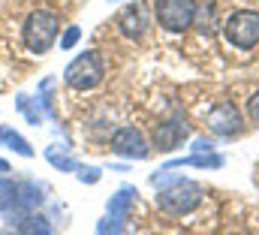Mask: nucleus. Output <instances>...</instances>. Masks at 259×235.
Here are the masks:
<instances>
[{
  "instance_id": "obj_1",
  "label": "nucleus",
  "mask_w": 259,
  "mask_h": 235,
  "mask_svg": "<svg viewBox=\"0 0 259 235\" xmlns=\"http://www.w3.org/2000/svg\"><path fill=\"white\" fill-rule=\"evenodd\" d=\"M58 33H61V18L52 9H33L21 27V43L27 52L46 55L58 43Z\"/></svg>"
},
{
  "instance_id": "obj_2",
  "label": "nucleus",
  "mask_w": 259,
  "mask_h": 235,
  "mask_svg": "<svg viewBox=\"0 0 259 235\" xmlns=\"http://www.w3.org/2000/svg\"><path fill=\"white\" fill-rule=\"evenodd\" d=\"M202 202H205V190H202L196 181H187V178H178V181H172L166 190L157 193V208L166 211V214H172V217L190 214V211H196Z\"/></svg>"
},
{
  "instance_id": "obj_3",
  "label": "nucleus",
  "mask_w": 259,
  "mask_h": 235,
  "mask_svg": "<svg viewBox=\"0 0 259 235\" xmlns=\"http://www.w3.org/2000/svg\"><path fill=\"white\" fill-rule=\"evenodd\" d=\"M106 75V66H103V58L100 52H81L78 58L69 60V66L64 69V82L66 88L78 91V94H88L94 91Z\"/></svg>"
},
{
  "instance_id": "obj_4",
  "label": "nucleus",
  "mask_w": 259,
  "mask_h": 235,
  "mask_svg": "<svg viewBox=\"0 0 259 235\" xmlns=\"http://www.w3.org/2000/svg\"><path fill=\"white\" fill-rule=\"evenodd\" d=\"M223 36L229 46L247 52L259 43V12L256 9H235L223 21Z\"/></svg>"
},
{
  "instance_id": "obj_5",
  "label": "nucleus",
  "mask_w": 259,
  "mask_h": 235,
  "mask_svg": "<svg viewBox=\"0 0 259 235\" xmlns=\"http://www.w3.org/2000/svg\"><path fill=\"white\" fill-rule=\"evenodd\" d=\"M196 0H157V21L169 33H184L196 21Z\"/></svg>"
},
{
  "instance_id": "obj_6",
  "label": "nucleus",
  "mask_w": 259,
  "mask_h": 235,
  "mask_svg": "<svg viewBox=\"0 0 259 235\" xmlns=\"http://www.w3.org/2000/svg\"><path fill=\"white\" fill-rule=\"evenodd\" d=\"M205 127H208L214 136H220V139H232V136H241V130H244V115H241V109H238L232 100H223V103H217V106L205 115Z\"/></svg>"
},
{
  "instance_id": "obj_7",
  "label": "nucleus",
  "mask_w": 259,
  "mask_h": 235,
  "mask_svg": "<svg viewBox=\"0 0 259 235\" xmlns=\"http://www.w3.org/2000/svg\"><path fill=\"white\" fill-rule=\"evenodd\" d=\"M112 154H118V157H127V160H145L148 154H151V145H148V139H145V133L139 130V127H118L115 133H112Z\"/></svg>"
},
{
  "instance_id": "obj_8",
  "label": "nucleus",
  "mask_w": 259,
  "mask_h": 235,
  "mask_svg": "<svg viewBox=\"0 0 259 235\" xmlns=\"http://www.w3.org/2000/svg\"><path fill=\"white\" fill-rule=\"evenodd\" d=\"M118 27L127 40H142L145 36V27H148V18H145V6L142 3H130L124 6V12L118 15Z\"/></svg>"
},
{
  "instance_id": "obj_9",
  "label": "nucleus",
  "mask_w": 259,
  "mask_h": 235,
  "mask_svg": "<svg viewBox=\"0 0 259 235\" xmlns=\"http://www.w3.org/2000/svg\"><path fill=\"white\" fill-rule=\"evenodd\" d=\"M184 139H187V124H181V121H166L154 133V145L160 151H175Z\"/></svg>"
},
{
  "instance_id": "obj_10",
  "label": "nucleus",
  "mask_w": 259,
  "mask_h": 235,
  "mask_svg": "<svg viewBox=\"0 0 259 235\" xmlns=\"http://www.w3.org/2000/svg\"><path fill=\"white\" fill-rule=\"evenodd\" d=\"M39 202H42V184H39V181L27 178V181L15 184V205H18L21 211H33Z\"/></svg>"
},
{
  "instance_id": "obj_11",
  "label": "nucleus",
  "mask_w": 259,
  "mask_h": 235,
  "mask_svg": "<svg viewBox=\"0 0 259 235\" xmlns=\"http://www.w3.org/2000/svg\"><path fill=\"white\" fill-rule=\"evenodd\" d=\"M0 145H3V148H9V151H15L18 157H27V160L36 154V151H33V145H30V142L15 130V127H6V124L0 127Z\"/></svg>"
},
{
  "instance_id": "obj_12",
  "label": "nucleus",
  "mask_w": 259,
  "mask_h": 235,
  "mask_svg": "<svg viewBox=\"0 0 259 235\" xmlns=\"http://www.w3.org/2000/svg\"><path fill=\"white\" fill-rule=\"evenodd\" d=\"M18 232L21 235H55V226L46 214H36V211H27L21 220H18Z\"/></svg>"
},
{
  "instance_id": "obj_13",
  "label": "nucleus",
  "mask_w": 259,
  "mask_h": 235,
  "mask_svg": "<svg viewBox=\"0 0 259 235\" xmlns=\"http://www.w3.org/2000/svg\"><path fill=\"white\" fill-rule=\"evenodd\" d=\"M136 187H121L112 199H109V217H115V220H121L124 223V217H127V211H130V205L136 202Z\"/></svg>"
},
{
  "instance_id": "obj_14",
  "label": "nucleus",
  "mask_w": 259,
  "mask_h": 235,
  "mask_svg": "<svg viewBox=\"0 0 259 235\" xmlns=\"http://www.w3.org/2000/svg\"><path fill=\"white\" fill-rule=\"evenodd\" d=\"M46 160H49L58 172H75V169H78V160H75L66 148H61V145H49V148H46Z\"/></svg>"
},
{
  "instance_id": "obj_15",
  "label": "nucleus",
  "mask_w": 259,
  "mask_h": 235,
  "mask_svg": "<svg viewBox=\"0 0 259 235\" xmlns=\"http://www.w3.org/2000/svg\"><path fill=\"white\" fill-rule=\"evenodd\" d=\"M175 166H202V169H217V166H223V157H217V154H193V157L172 160L166 169H175Z\"/></svg>"
},
{
  "instance_id": "obj_16",
  "label": "nucleus",
  "mask_w": 259,
  "mask_h": 235,
  "mask_svg": "<svg viewBox=\"0 0 259 235\" xmlns=\"http://www.w3.org/2000/svg\"><path fill=\"white\" fill-rule=\"evenodd\" d=\"M15 106H18V112L27 118V124H33V127H39V121H42V106H39V100H30V97H18L15 100Z\"/></svg>"
},
{
  "instance_id": "obj_17",
  "label": "nucleus",
  "mask_w": 259,
  "mask_h": 235,
  "mask_svg": "<svg viewBox=\"0 0 259 235\" xmlns=\"http://www.w3.org/2000/svg\"><path fill=\"white\" fill-rule=\"evenodd\" d=\"M9 208H15V181L0 172V214H6Z\"/></svg>"
},
{
  "instance_id": "obj_18",
  "label": "nucleus",
  "mask_w": 259,
  "mask_h": 235,
  "mask_svg": "<svg viewBox=\"0 0 259 235\" xmlns=\"http://www.w3.org/2000/svg\"><path fill=\"white\" fill-rule=\"evenodd\" d=\"M78 40H81V27H75V24H72V27H66L64 33L58 36V46H61L64 52H69V49H75V46H78Z\"/></svg>"
},
{
  "instance_id": "obj_19",
  "label": "nucleus",
  "mask_w": 259,
  "mask_h": 235,
  "mask_svg": "<svg viewBox=\"0 0 259 235\" xmlns=\"http://www.w3.org/2000/svg\"><path fill=\"white\" fill-rule=\"evenodd\" d=\"M97 235H121V220H115V217H106V220H100Z\"/></svg>"
},
{
  "instance_id": "obj_20",
  "label": "nucleus",
  "mask_w": 259,
  "mask_h": 235,
  "mask_svg": "<svg viewBox=\"0 0 259 235\" xmlns=\"http://www.w3.org/2000/svg\"><path fill=\"white\" fill-rule=\"evenodd\" d=\"M75 175H78L81 184H97V181H100V169H94V166H91V169L78 166V169H75Z\"/></svg>"
},
{
  "instance_id": "obj_21",
  "label": "nucleus",
  "mask_w": 259,
  "mask_h": 235,
  "mask_svg": "<svg viewBox=\"0 0 259 235\" xmlns=\"http://www.w3.org/2000/svg\"><path fill=\"white\" fill-rule=\"evenodd\" d=\"M247 115H250V121L259 127V91L250 97V100H247Z\"/></svg>"
},
{
  "instance_id": "obj_22",
  "label": "nucleus",
  "mask_w": 259,
  "mask_h": 235,
  "mask_svg": "<svg viewBox=\"0 0 259 235\" xmlns=\"http://www.w3.org/2000/svg\"><path fill=\"white\" fill-rule=\"evenodd\" d=\"M0 172H3V175L9 172V163H6V160H0Z\"/></svg>"
},
{
  "instance_id": "obj_23",
  "label": "nucleus",
  "mask_w": 259,
  "mask_h": 235,
  "mask_svg": "<svg viewBox=\"0 0 259 235\" xmlns=\"http://www.w3.org/2000/svg\"><path fill=\"white\" fill-rule=\"evenodd\" d=\"M112 3H121V0H112Z\"/></svg>"
},
{
  "instance_id": "obj_24",
  "label": "nucleus",
  "mask_w": 259,
  "mask_h": 235,
  "mask_svg": "<svg viewBox=\"0 0 259 235\" xmlns=\"http://www.w3.org/2000/svg\"><path fill=\"white\" fill-rule=\"evenodd\" d=\"M18 235H21V232H18Z\"/></svg>"
}]
</instances>
